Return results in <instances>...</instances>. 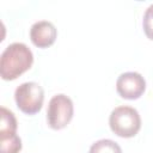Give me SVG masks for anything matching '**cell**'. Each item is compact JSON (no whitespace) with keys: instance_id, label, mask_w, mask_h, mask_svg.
<instances>
[{"instance_id":"6da1fadb","label":"cell","mask_w":153,"mask_h":153,"mask_svg":"<svg viewBox=\"0 0 153 153\" xmlns=\"http://www.w3.org/2000/svg\"><path fill=\"white\" fill-rule=\"evenodd\" d=\"M33 62L31 49L20 42L11 43L0 57V75L4 80H14L26 72Z\"/></svg>"},{"instance_id":"7a4b0ae2","label":"cell","mask_w":153,"mask_h":153,"mask_svg":"<svg viewBox=\"0 0 153 153\" xmlns=\"http://www.w3.org/2000/svg\"><path fill=\"white\" fill-rule=\"evenodd\" d=\"M109 126L117 136L133 137L141 128V117L137 110L131 106H117L110 114Z\"/></svg>"},{"instance_id":"3957f363","label":"cell","mask_w":153,"mask_h":153,"mask_svg":"<svg viewBox=\"0 0 153 153\" xmlns=\"http://www.w3.org/2000/svg\"><path fill=\"white\" fill-rule=\"evenodd\" d=\"M14 100L20 111L26 115H35L42 109L44 91L39 84L35 81H26L16 88Z\"/></svg>"},{"instance_id":"277c9868","label":"cell","mask_w":153,"mask_h":153,"mask_svg":"<svg viewBox=\"0 0 153 153\" xmlns=\"http://www.w3.org/2000/svg\"><path fill=\"white\" fill-rule=\"evenodd\" d=\"M74 114V106L72 99L63 94L59 93L55 94L48 104L47 110V121L50 128L55 130H60L65 128L71 120L73 118Z\"/></svg>"},{"instance_id":"5b68a950","label":"cell","mask_w":153,"mask_h":153,"mask_svg":"<svg viewBox=\"0 0 153 153\" xmlns=\"http://www.w3.org/2000/svg\"><path fill=\"white\" fill-rule=\"evenodd\" d=\"M116 90L124 99H137L146 90V80L137 72H126L117 78Z\"/></svg>"},{"instance_id":"8992f818","label":"cell","mask_w":153,"mask_h":153,"mask_svg":"<svg viewBox=\"0 0 153 153\" xmlns=\"http://www.w3.org/2000/svg\"><path fill=\"white\" fill-rule=\"evenodd\" d=\"M57 37V30L51 22L38 20L32 24L30 29L31 42L38 48L50 47Z\"/></svg>"},{"instance_id":"52a82bcc","label":"cell","mask_w":153,"mask_h":153,"mask_svg":"<svg viewBox=\"0 0 153 153\" xmlns=\"http://www.w3.org/2000/svg\"><path fill=\"white\" fill-rule=\"evenodd\" d=\"M0 153H19L22 149V140L17 133L0 135Z\"/></svg>"},{"instance_id":"ba28073f","label":"cell","mask_w":153,"mask_h":153,"mask_svg":"<svg viewBox=\"0 0 153 153\" xmlns=\"http://www.w3.org/2000/svg\"><path fill=\"white\" fill-rule=\"evenodd\" d=\"M17 130V120L14 117V114L6 109L5 106H1V122H0V135H7L13 134Z\"/></svg>"},{"instance_id":"9c48e42d","label":"cell","mask_w":153,"mask_h":153,"mask_svg":"<svg viewBox=\"0 0 153 153\" xmlns=\"http://www.w3.org/2000/svg\"><path fill=\"white\" fill-rule=\"evenodd\" d=\"M88 153H122L120 145L110 139H102L92 143Z\"/></svg>"},{"instance_id":"30bf717a","label":"cell","mask_w":153,"mask_h":153,"mask_svg":"<svg viewBox=\"0 0 153 153\" xmlns=\"http://www.w3.org/2000/svg\"><path fill=\"white\" fill-rule=\"evenodd\" d=\"M142 27L145 31V35L153 41V4H151L145 13H143V19H142Z\"/></svg>"}]
</instances>
